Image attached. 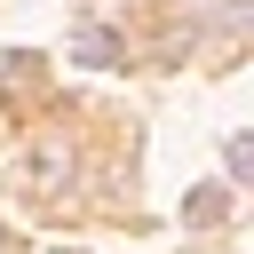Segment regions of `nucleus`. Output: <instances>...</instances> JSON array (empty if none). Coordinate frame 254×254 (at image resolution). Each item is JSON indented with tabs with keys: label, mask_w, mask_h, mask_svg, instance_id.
Returning <instances> with one entry per match:
<instances>
[{
	"label": "nucleus",
	"mask_w": 254,
	"mask_h": 254,
	"mask_svg": "<svg viewBox=\"0 0 254 254\" xmlns=\"http://www.w3.org/2000/svg\"><path fill=\"white\" fill-rule=\"evenodd\" d=\"M183 214H190V222H222V214H230V190L214 183V190H198V198H190Z\"/></svg>",
	"instance_id": "f257e3e1"
},
{
	"label": "nucleus",
	"mask_w": 254,
	"mask_h": 254,
	"mask_svg": "<svg viewBox=\"0 0 254 254\" xmlns=\"http://www.w3.org/2000/svg\"><path fill=\"white\" fill-rule=\"evenodd\" d=\"M230 175H238V183L254 175V143H246V135H230Z\"/></svg>",
	"instance_id": "7ed1b4c3"
},
{
	"label": "nucleus",
	"mask_w": 254,
	"mask_h": 254,
	"mask_svg": "<svg viewBox=\"0 0 254 254\" xmlns=\"http://www.w3.org/2000/svg\"><path fill=\"white\" fill-rule=\"evenodd\" d=\"M0 254H16V246H8V230H0Z\"/></svg>",
	"instance_id": "20e7f679"
},
{
	"label": "nucleus",
	"mask_w": 254,
	"mask_h": 254,
	"mask_svg": "<svg viewBox=\"0 0 254 254\" xmlns=\"http://www.w3.org/2000/svg\"><path fill=\"white\" fill-rule=\"evenodd\" d=\"M79 56L87 64H111V32H79Z\"/></svg>",
	"instance_id": "f03ea898"
}]
</instances>
